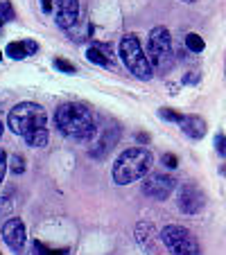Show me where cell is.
<instances>
[{"label": "cell", "instance_id": "cell-1", "mask_svg": "<svg viewBox=\"0 0 226 255\" xmlns=\"http://www.w3.org/2000/svg\"><path fill=\"white\" fill-rule=\"evenodd\" d=\"M7 127H9L11 133L20 135L34 149L45 147L50 140L45 111L39 104H34V102H20V104H16L9 111V116H7Z\"/></svg>", "mask_w": 226, "mask_h": 255}, {"label": "cell", "instance_id": "cell-2", "mask_svg": "<svg viewBox=\"0 0 226 255\" xmlns=\"http://www.w3.org/2000/svg\"><path fill=\"white\" fill-rule=\"evenodd\" d=\"M54 125L66 138L79 140V142H86V140L97 135L93 113L77 102H66V104L59 106L57 113H54Z\"/></svg>", "mask_w": 226, "mask_h": 255}, {"label": "cell", "instance_id": "cell-3", "mask_svg": "<svg viewBox=\"0 0 226 255\" xmlns=\"http://www.w3.org/2000/svg\"><path fill=\"white\" fill-rule=\"evenodd\" d=\"M154 167V156L145 147H131L125 149L113 163V181L118 185H131L145 178Z\"/></svg>", "mask_w": 226, "mask_h": 255}, {"label": "cell", "instance_id": "cell-4", "mask_svg": "<svg viewBox=\"0 0 226 255\" xmlns=\"http://www.w3.org/2000/svg\"><path fill=\"white\" fill-rule=\"evenodd\" d=\"M118 50H120L122 63L127 66V70H129L131 75H136V77L143 79V82L152 79L154 68H152V63H149L147 52L143 50V45H140V41H138V36H136V34H125Z\"/></svg>", "mask_w": 226, "mask_h": 255}, {"label": "cell", "instance_id": "cell-5", "mask_svg": "<svg viewBox=\"0 0 226 255\" xmlns=\"http://www.w3.org/2000/svg\"><path fill=\"white\" fill-rule=\"evenodd\" d=\"M172 57H174V48L168 27H154L149 32V41H147V59L152 63V68L168 70L172 66Z\"/></svg>", "mask_w": 226, "mask_h": 255}, {"label": "cell", "instance_id": "cell-6", "mask_svg": "<svg viewBox=\"0 0 226 255\" xmlns=\"http://www.w3.org/2000/svg\"><path fill=\"white\" fill-rule=\"evenodd\" d=\"M161 240L172 251V255H199L202 253L197 237L183 226H165L161 231Z\"/></svg>", "mask_w": 226, "mask_h": 255}, {"label": "cell", "instance_id": "cell-7", "mask_svg": "<svg viewBox=\"0 0 226 255\" xmlns=\"http://www.w3.org/2000/svg\"><path fill=\"white\" fill-rule=\"evenodd\" d=\"M177 206L183 215H197L206 206V194L197 183H183L177 194Z\"/></svg>", "mask_w": 226, "mask_h": 255}, {"label": "cell", "instance_id": "cell-8", "mask_svg": "<svg viewBox=\"0 0 226 255\" xmlns=\"http://www.w3.org/2000/svg\"><path fill=\"white\" fill-rule=\"evenodd\" d=\"M177 190V178L168 176V174H149L143 181V194L156 201H165L170 194Z\"/></svg>", "mask_w": 226, "mask_h": 255}, {"label": "cell", "instance_id": "cell-9", "mask_svg": "<svg viewBox=\"0 0 226 255\" xmlns=\"http://www.w3.org/2000/svg\"><path fill=\"white\" fill-rule=\"evenodd\" d=\"M2 240L7 242V246H9L14 253H23L25 242H27V231H25L23 219H18V217L7 219V222L2 224Z\"/></svg>", "mask_w": 226, "mask_h": 255}, {"label": "cell", "instance_id": "cell-10", "mask_svg": "<svg viewBox=\"0 0 226 255\" xmlns=\"http://www.w3.org/2000/svg\"><path fill=\"white\" fill-rule=\"evenodd\" d=\"M79 18V0H54V20L59 27H72Z\"/></svg>", "mask_w": 226, "mask_h": 255}, {"label": "cell", "instance_id": "cell-11", "mask_svg": "<svg viewBox=\"0 0 226 255\" xmlns=\"http://www.w3.org/2000/svg\"><path fill=\"white\" fill-rule=\"evenodd\" d=\"M179 127L183 129V133L195 138V140L204 138V135H206V129H208L204 118H199V116H183V120L179 122Z\"/></svg>", "mask_w": 226, "mask_h": 255}, {"label": "cell", "instance_id": "cell-12", "mask_svg": "<svg viewBox=\"0 0 226 255\" xmlns=\"http://www.w3.org/2000/svg\"><path fill=\"white\" fill-rule=\"evenodd\" d=\"M5 54L9 59H14V61H20V59L32 57V54H29V48H27V41H14V43H9L5 48Z\"/></svg>", "mask_w": 226, "mask_h": 255}, {"label": "cell", "instance_id": "cell-13", "mask_svg": "<svg viewBox=\"0 0 226 255\" xmlns=\"http://www.w3.org/2000/svg\"><path fill=\"white\" fill-rule=\"evenodd\" d=\"M86 59L95 66H109V52L106 48H100V45H93V48L86 50Z\"/></svg>", "mask_w": 226, "mask_h": 255}, {"label": "cell", "instance_id": "cell-14", "mask_svg": "<svg viewBox=\"0 0 226 255\" xmlns=\"http://www.w3.org/2000/svg\"><path fill=\"white\" fill-rule=\"evenodd\" d=\"M186 48L190 50V52H204V48H206V43H204V39L199 36V34L190 32L186 36Z\"/></svg>", "mask_w": 226, "mask_h": 255}, {"label": "cell", "instance_id": "cell-15", "mask_svg": "<svg viewBox=\"0 0 226 255\" xmlns=\"http://www.w3.org/2000/svg\"><path fill=\"white\" fill-rule=\"evenodd\" d=\"M14 7H11V2L9 0H2V2H0V27H2V25H7L9 23V20H14Z\"/></svg>", "mask_w": 226, "mask_h": 255}, {"label": "cell", "instance_id": "cell-16", "mask_svg": "<svg viewBox=\"0 0 226 255\" xmlns=\"http://www.w3.org/2000/svg\"><path fill=\"white\" fill-rule=\"evenodd\" d=\"M34 251H36V255H66L68 253L66 249H52V246H45L41 242H34Z\"/></svg>", "mask_w": 226, "mask_h": 255}, {"label": "cell", "instance_id": "cell-17", "mask_svg": "<svg viewBox=\"0 0 226 255\" xmlns=\"http://www.w3.org/2000/svg\"><path fill=\"white\" fill-rule=\"evenodd\" d=\"M9 169L14 174H23L25 172V158L20 154H11L9 156Z\"/></svg>", "mask_w": 226, "mask_h": 255}, {"label": "cell", "instance_id": "cell-18", "mask_svg": "<svg viewBox=\"0 0 226 255\" xmlns=\"http://www.w3.org/2000/svg\"><path fill=\"white\" fill-rule=\"evenodd\" d=\"M159 116L163 118V120H168V122H177V125L183 120V116H181V113H177V111H174V109H165V106H163V109H161V111H159Z\"/></svg>", "mask_w": 226, "mask_h": 255}, {"label": "cell", "instance_id": "cell-19", "mask_svg": "<svg viewBox=\"0 0 226 255\" xmlns=\"http://www.w3.org/2000/svg\"><path fill=\"white\" fill-rule=\"evenodd\" d=\"M54 68L61 70V72H68V75H75V70H77L68 59H54Z\"/></svg>", "mask_w": 226, "mask_h": 255}, {"label": "cell", "instance_id": "cell-20", "mask_svg": "<svg viewBox=\"0 0 226 255\" xmlns=\"http://www.w3.org/2000/svg\"><path fill=\"white\" fill-rule=\"evenodd\" d=\"M161 163H163L168 169H177V167H179V156H174V154H163Z\"/></svg>", "mask_w": 226, "mask_h": 255}, {"label": "cell", "instance_id": "cell-21", "mask_svg": "<svg viewBox=\"0 0 226 255\" xmlns=\"http://www.w3.org/2000/svg\"><path fill=\"white\" fill-rule=\"evenodd\" d=\"M7 165H9V158H7V151L0 147V183H2V176L7 172Z\"/></svg>", "mask_w": 226, "mask_h": 255}, {"label": "cell", "instance_id": "cell-22", "mask_svg": "<svg viewBox=\"0 0 226 255\" xmlns=\"http://www.w3.org/2000/svg\"><path fill=\"white\" fill-rule=\"evenodd\" d=\"M215 147H217V154L222 156V158H226V135H217L215 138Z\"/></svg>", "mask_w": 226, "mask_h": 255}, {"label": "cell", "instance_id": "cell-23", "mask_svg": "<svg viewBox=\"0 0 226 255\" xmlns=\"http://www.w3.org/2000/svg\"><path fill=\"white\" fill-rule=\"evenodd\" d=\"M41 9H43L45 14H50V11L54 9V0H41Z\"/></svg>", "mask_w": 226, "mask_h": 255}, {"label": "cell", "instance_id": "cell-24", "mask_svg": "<svg viewBox=\"0 0 226 255\" xmlns=\"http://www.w3.org/2000/svg\"><path fill=\"white\" fill-rule=\"evenodd\" d=\"M138 142L147 144V142H149V135H147V133H138Z\"/></svg>", "mask_w": 226, "mask_h": 255}, {"label": "cell", "instance_id": "cell-25", "mask_svg": "<svg viewBox=\"0 0 226 255\" xmlns=\"http://www.w3.org/2000/svg\"><path fill=\"white\" fill-rule=\"evenodd\" d=\"M2 133H5V125L0 122V138H2Z\"/></svg>", "mask_w": 226, "mask_h": 255}, {"label": "cell", "instance_id": "cell-26", "mask_svg": "<svg viewBox=\"0 0 226 255\" xmlns=\"http://www.w3.org/2000/svg\"><path fill=\"white\" fill-rule=\"evenodd\" d=\"M222 172H224V174H226V165H224V167H222Z\"/></svg>", "mask_w": 226, "mask_h": 255}, {"label": "cell", "instance_id": "cell-27", "mask_svg": "<svg viewBox=\"0 0 226 255\" xmlns=\"http://www.w3.org/2000/svg\"><path fill=\"white\" fill-rule=\"evenodd\" d=\"M0 61H2V52H0Z\"/></svg>", "mask_w": 226, "mask_h": 255}, {"label": "cell", "instance_id": "cell-28", "mask_svg": "<svg viewBox=\"0 0 226 255\" xmlns=\"http://www.w3.org/2000/svg\"><path fill=\"white\" fill-rule=\"evenodd\" d=\"M186 2H195V0H186Z\"/></svg>", "mask_w": 226, "mask_h": 255}, {"label": "cell", "instance_id": "cell-29", "mask_svg": "<svg viewBox=\"0 0 226 255\" xmlns=\"http://www.w3.org/2000/svg\"><path fill=\"white\" fill-rule=\"evenodd\" d=\"M224 72H226V68H224Z\"/></svg>", "mask_w": 226, "mask_h": 255}, {"label": "cell", "instance_id": "cell-30", "mask_svg": "<svg viewBox=\"0 0 226 255\" xmlns=\"http://www.w3.org/2000/svg\"><path fill=\"white\" fill-rule=\"evenodd\" d=\"M0 255H2V253H0Z\"/></svg>", "mask_w": 226, "mask_h": 255}]
</instances>
